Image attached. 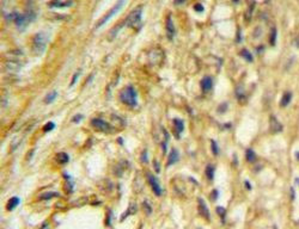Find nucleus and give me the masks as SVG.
<instances>
[{"label": "nucleus", "instance_id": "obj_1", "mask_svg": "<svg viewBox=\"0 0 299 229\" xmlns=\"http://www.w3.org/2000/svg\"><path fill=\"white\" fill-rule=\"evenodd\" d=\"M120 100L123 104L134 107L136 105V99H138V92L133 86H126L120 91Z\"/></svg>", "mask_w": 299, "mask_h": 229}, {"label": "nucleus", "instance_id": "obj_2", "mask_svg": "<svg viewBox=\"0 0 299 229\" xmlns=\"http://www.w3.org/2000/svg\"><path fill=\"white\" fill-rule=\"evenodd\" d=\"M48 43V36L44 32H38L33 38V50L35 54L39 55L44 52Z\"/></svg>", "mask_w": 299, "mask_h": 229}, {"label": "nucleus", "instance_id": "obj_3", "mask_svg": "<svg viewBox=\"0 0 299 229\" xmlns=\"http://www.w3.org/2000/svg\"><path fill=\"white\" fill-rule=\"evenodd\" d=\"M125 3H126V0H118V1H117V3H116L114 6H113V8L110 10V11H109V12H108L105 16H103L101 21H99V22L97 23V25H96V29H98V28L103 26V25H104V24H105V23L109 21V19H110L111 17H114V16H115V14H116V13L120 11V10H121V8L123 7Z\"/></svg>", "mask_w": 299, "mask_h": 229}, {"label": "nucleus", "instance_id": "obj_4", "mask_svg": "<svg viewBox=\"0 0 299 229\" xmlns=\"http://www.w3.org/2000/svg\"><path fill=\"white\" fill-rule=\"evenodd\" d=\"M141 16H143V7L139 6V7L134 8L133 11L127 16L126 21H125V25H127V26H129V28L136 25L139 22L141 21Z\"/></svg>", "mask_w": 299, "mask_h": 229}, {"label": "nucleus", "instance_id": "obj_5", "mask_svg": "<svg viewBox=\"0 0 299 229\" xmlns=\"http://www.w3.org/2000/svg\"><path fill=\"white\" fill-rule=\"evenodd\" d=\"M91 125L96 129L97 131L101 133H111V125L107 123L102 118H93L91 121Z\"/></svg>", "mask_w": 299, "mask_h": 229}, {"label": "nucleus", "instance_id": "obj_6", "mask_svg": "<svg viewBox=\"0 0 299 229\" xmlns=\"http://www.w3.org/2000/svg\"><path fill=\"white\" fill-rule=\"evenodd\" d=\"M146 177H147L148 184L151 185L152 191L154 192V195H156V196H161V195H162V187H161V185H159L157 178H156L153 174H151V173H147Z\"/></svg>", "mask_w": 299, "mask_h": 229}, {"label": "nucleus", "instance_id": "obj_7", "mask_svg": "<svg viewBox=\"0 0 299 229\" xmlns=\"http://www.w3.org/2000/svg\"><path fill=\"white\" fill-rule=\"evenodd\" d=\"M154 53H156V55H153V53H152V50L150 52V60H151V63L153 65V66H159L162 63V61H163V57H164V54H163V52L161 50V49H154Z\"/></svg>", "mask_w": 299, "mask_h": 229}, {"label": "nucleus", "instance_id": "obj_8", "mask_svg": "<svg viewBox=\"0 0 299 229\" xmlns=\"http://www.w3.org/2000/svg\"><path fill=\"white\" fill-rule=\"evenodd\" d=\"M165 30H166V35H167L169 39H172V38H174V36H175V32H176V29H175V25H174V22H172L171 14H169V16H167V18H166Z\"/></svg>", "mask_w": 299, "mask_h": 229}, {"label": "nucleus", "instance_id": "obj_9", "mask_svg": "<svg viewBox=\"0 0 299 229\" xmlns=\"http://www.w3.org/2000/svg\"><path fill=\"white\" fill-rule=\"evenodd\" d=\"M197 202H199V211H200L201 216L205 217L207 221H209L211 220V215H209V211H208V208H207L206 203L203 202L202 198H199Z\"/></svg>", "mask_w": 299, "mask_h": 229}, {"label": "nucleus", "instance_id": "obj_10", "mask_svg": "<svg viewBox=\"0 0 299 229\" xmlns=\"http://www.w3.org/2000/svg\"><path fill=\"white\" fill-rule=\"evenodd\" d=\"M281 130H282L281 123L278 121L275 116H271V131L274 133V134H276V133L281 131Z\"/></svg>", "mask_w": 299, "mask_h": 229}, {"label": "nucleus", "instance_id": "obj_11", "mask_svg": "<svg viewBox=\"0 0 299 229\" xmlns=\"http://www.w3.org/2000/svg\"><path fill=\"white\" fill-rule=\"evenodd\" d=\"M212 86H213V80H212V78H209V76H205L202 80H201V88H202V91H205V92H208L209 89L212 88Z\"/></svg>", "mask_w": 299, "mask_h": 229}, {"label": "nucleus", "instance_id": "obj_12", "mask_svg": "<svg viewBox=\"0 0 299 229\" xmlns=\"http://www.w3.org/2000/svg\"><path fill=\"white\" fill-rule=\"evenodd\" d=\"M178 159H179L178 152L176 151V149H172L171 153H170V155H169V159H167V165H169V166H171V165L176 164V162L178 161Z\"/></svg>", "mask_w": 299, "mask_h": 229}, {"label": "nucleus", "instance_id": "obj_13", "mask_svg": "<svg viewBox=\"0 0 299 229\" xmlns=\"http://www.w3.org/2000/svg\"><path fill=\"white\" fill-rule=\"evenodd\" d=\"M18 204H19V198L18 197H12V198H10V199H8V202L6 204V209L8 211H12Z\"/></svg>", "mask_w": 299, "mask_h": 229}, {"label": "nucleus", "instance_id": "obj_14", "mask_svg": "<svg viewBox=\"0 0 299 229\" xmlns=\"http://www.w3.org/2000/svg\"><path fill=\"white\" fill-rule=\"evenodd\" d=\"M291 100H292V93H291V92H285L284 96H282V98H281L280 105H281L282 107H286L288 104L291 103Z\"/></svg>", "mask_w": 299, "mask_h": 229}, {"label": "nucleus", "instance_id": "obj_15", "mask_svg": "<svg viewBox=\"0 0 299 229\" xmlns=\"http://www.w3.org/2000/svg\"><path fill=\"white\" fill-rule=\"evenodd\" d=\"M174 124H175V129H176V133L179 135L182 131H183V129H184V124H183V121H181V119H178V118H175L174 119Z\"/></svg>", "mask_w": 299, "mask_h": 229}, {"label": "nucleus", "instance_id": "obj_16", "mask_svg": "<svg viewBox=\"0 0 299 229\" xmlns=\"http://www.w3.org/2000/svg\"><path fill=\"white\" fill-rule=\"evenodd\" d=\"M254 6H255L254 0H249V1H248V11L245 13L246 21H249V19L251 18V14H253V11H254Z\"/></svg>", "mask_w": 299, "mask_h": 229}, {"label": "nucleus", "instance_id": "obj_17", "mask_svg": "<svg viewBox=\"0 0 299 229\" xmlns=\"http://www.w3.org/2000/svg\"><path fill=\"white\" fill-rule=\"evenodd\" d=\"M245 156H246L248 162H254L256 160V155H255V152L253 151V149H246Z\"/></svg>", "mask_w": 299, "mask_h": 229}, {"label": "nucleus", "instance_id": "obj_18", "mask_svg": "<svg viewBox=\"0 0 299 229\" xmlns=\"http://www.w3.org/2000/svg\"><path fill=\"white\" fill-rule=\"evenodd\" d=\"M56 91H52V92H49L47 96H46V98H44V103L46 104H51L54 99L56 98Z\"/></svg>", "mask_w": 299, "mask_h": 229}, {"label": "nucleus", "instance_id": "obj_19", "mask_svg": "<svg viewBox=\"0 0 299 229\" xmlns=\"http://www.w3.org/2000/svg\"><path fill=\"white\" fill-rule=\"evenodd\" d=\"M206 175H207L208 180H213V178H214V168H213V166L208 165L206 167Z\"/></svg>", "mask_w": 299, "mask_h": 229}, {"label": "nucleus", "instance_id": "obj_20", "mask_svg": "<svg viewBox=\"0 0 299 229\" xmlns=\"http://www.w3.org/2000/svg\"><path fill=\"white\" fill-rule=\"evenodd\" d=\"M56 160L60 164H66V162H68V155L66 153H59L56 155Z\"/></svg>", "mask_w": 299, "mask_h": 229}, {"label": "nucleus", "instance_id": "obj_21", "mask_svg": "<svg viewBox=\"0 0 299 229\" xmlns=\"http://www.w3.org/2000/svg\"><path fill=\"white\" fill-rule=\"evenodd\" d=\"M241 54H242V56L246 60V61H249V62H251V61H253V55H251L250 53H249V52L246 50V49H243V50L241 52Z\"/></svg>", "mask_w": 299, "mask_h": 229}, {"label": "nucleus", "instance_id": "obj_22", "mask_svg": "<svg viewBox=\"0 0 299 229\" xmlns=\"http://www.w3.org/2000/svg\"><path fill=\"white\" fill-rule=\"evenodd\" d=\"M57 196H59V193H56V192H47V193L42 195L41 198H42V199H44V201H48V199H51V198L57 197Z\"/></svg>", "mask_w": 299, "mask_h": 229}, {"label": "nucleus", "instance_id": "obj_23", "mask_svg": "<svg viewBox=\"0 0 299 229\" xmlns=\"http://www.w3.org/2000/svg\"><path fill=\"white\" fill-rule=\"evenodd\" d=\"M276 43V29L272 28V32H271V44L275 45Z\"/></svg>", "mask_w": 299, "mask_h": 229}, {"label": "nucleus", "instance_id": "obj_24", "mask_svg": "<svg viewBox=\"0 0 299 229\" xmlns=\"http://www.w3.org/2000/svg\"><path fill=\"white\" fill-rule=\"evenodd\" d=\"M55 128V124L53 123V122H48L44 127H43V131L44 133H48V131H51V130H53V129Z\"/></svg>", "mask_w": 299, "mask_h": 229}, {"label": "nucleus", "instance_id": "obj_25", "mask_svg": "<svg viewBox=\"0 0 299 229\" xmlns=\"http://www.w3.org/2000/svg\"><path fill=\"white\" fill-rule=\"evenodd\" d=\"M143 205H144V208H145V212H146L147 215H150V214L152 212V208H151V205H150V204L146 202V201L143 203Z\"/></svg>", "mask_w": 299, "mask_h": 229}, {"label": "nucleus", "instance_id": "obj_26", "mask_svg": "<svg viewBox=\"0 0 299 229\" xmlns=\"http://www.w3.org/2000/svg\"><path fill=\"white\" fill-rule=\"evenodd\" d=\"M212 152L214 155H218L219 154V148H218V144L215 141H212Z\"/></svg>", "mask_w": 299, "mask_h": 229}, {"label": "nucleus", "instance_id": "obj_27", "mask_svg": "<svg viewBox=\"0 0 299 229\" xmlns=\"http://www.w3.org/2000/svg\"><path fill=\"white\" fill-rule=\"evenodd\" d=\"M217 212L221 216V218H224V216H225V209H224V208L218 206V208H217Z\"/></svg>", "mask_w": 299, "mask_h": 229}, {"label": "nucleus", "instance_id": "obj_28", "mask_svg": "<svg viewBox=\"0 0 299 229\" xmlns=\"http://www.w3.org/2000/svg\"><path fill=\"white\" fill-rule=\"evenodd\" d=\"M147 151H144L143 153H141V162H144V164H146L147 162Z\"/></svg>", "mask_w": 299, "mask_h": 229}, {"label": "nucleus", "instance_id": "obj_29", "mask_svg": "<svg viewBox=\"0 0 299 229\" xmlns=\"http://www.w3.org/2000/svg\"><path fill=\"white\" fill-rule=\"evenodd\" d=\"M78 76H79V72H77L74 75H73V79H72V81H71V86H73L74 84H75V81H77V79H78Z\"/></svg>", "mask_w": 299, "mask_h": 229}, {"label": "nucleus", "instance_id": "obj_30", "mask_svg": "<svg viewBox=\"0 0 299 229\" xmlns=\"http://www.w3.org/2000/svg\"><path fill=\"white\" fill-rule=\"evenodd\" d=\"M154 170H156V172H157V173L161 172V166H159V162H158L157 160L154 161Z\"/></svg>", "mask_w": 299, "mask_h": 229}, {"label": "nucleus", "instance_id": "obj_31", "mask_svg": "<svg viewBox=\"0 0 299 229\" xmlns=\"http://www.w3.org/2000/svg\"><path fill=\"white\" fill-rule=\"evenodd\" d=\"M194 8L196 10V11H197V12H201V11H202V10H203V7H202V5H201V4H196V5L194 6Z\"/></svg>", "mask_w": 299, "mask_h": 229}, {"label": "nucleus", "instance_id": "obj_32", "mask_svg": "<svg viewBox=\"0 0 299 229\" xmlns=\"http://www.w3.org/2000/svg\"><path fill=\"white\" fill-rule=\"evenodd\" d=\"M82 118H83V116H82V115H78V116H75V117L72 119V121H73V122H78L79 119H82Z\"/></svg>", "mask_w": 299, "mask_h": 229}, {"label": "nucleus", "instance_id": "obj_33", "mask_svg": "<svg viewBox=\"0 0 299 229\" xmlns=\"http://www.w3.org/2000/svg\"><path fill=\"white\" fill-rule=\"evenodd\" d=\"M41 229H48V223H43V226L41 227Z\"/></svg>", "mask_w": 299, "mask_h": 229}, {"label": "nucleus", "instance_id": "obj_34", "mask_svg": "<svg viewBox=\"0 0 299 229\" xmlns=\"http://www.w3.org/2000/svg\"><path fill=\"white\" fill-rule=\"evenodd\" d=\"M214 192H213V198H217L218 197V192H217V190H213Z\"/></svg>", "mask_w": 299, "mask_h": 229}, {"label": "nucleus", "instance_id": "obj_35", "mask_svg": "<svg viewBox=\"0 0 299 229\" xmlns=\"http://www.w3.org/2000/svg\"><path fill=\"white\" fill-rule=\"evenodd\" d=\"M297 159H298V160H299V153H297Z\"/></svg>", "mask_w": 299, "mask_h": 229}]
</instances>
